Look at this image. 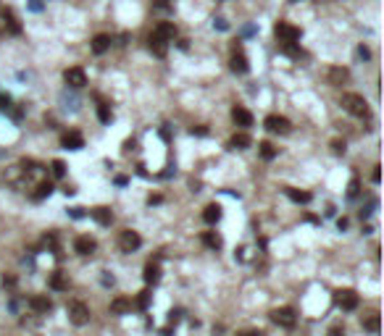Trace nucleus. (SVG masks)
<instances>
[{
  "instance_id": "1",
  "label": "nucleus",
  "mask_w": 384,
  "mask_h": 336,
  "mask_svg": "<svg viewBox=\"0 0 384 336\" xmlns=\"http://www.w3.org/2000/svg\"><path fill=\"white\" fill-rule=\"evenodd\" d=\"M340 102H342V108H345L350 116H358V118L369 116V102H366L363 95H355V92H345Z\"/></svg>"
},
{
  "instance_id": "2",
  "label": "nucleus",
  "mask_w": 384,
  "mask_h": 336,
  "mask_svg": "<svg viewBox=\"0 0 384 336\" xmlns=\"http://www.w3.org/2000/svg\"><path fill=\"white\" fill-rule=\"evenodd\" d=\"M274 34H277V40L282 45H295L300 40V29H297V26H292V24H287V21H279L277 26H274Z\"/></svg>"
},
{
  "instance_id": "3",
  "label": "nucleus",
  "mask_w": 384,
  "mask_h": 336,
  "mask_svg": "<svg viewBox=\"0 0 384 336\" xmlns=\"http://www.w3.org/2000/svg\"><path fill=\"white\" fill-rule=\"evenodd\" d=\"M140 245H142V237L137 234V231H132V229H126V231H121L118 234V250L121 252H134V250H140Z\"/></svg>"
},
{
  "instance_id": "4",
  "label": "nucleus",
  "mask_w": 384,
  "mask_h": 336,
  "mask_svg": "<svg viewBox=\"0 0 384 336\" xmlns=\"http://www.w3.org/2000/svg\"><path fill=\"white\" fill-rule=\"evenodd\" d=\"M69 321L74 326H87L90 323V307L85 302H71L69 305Z\"/></svg>"
},
{
  "instance_id": "5",
  "label": "nucleus",
  "mask_w": 384,
  "mask_h": 336,
  "mask_svg": "<svg viewBox=\"0 0 384 336\" xmlns=\"http://www.w3.org/2000/svg\"><path fill=\"white\" fill-rule=\"evenodd\" d=\"M271 321L277 326H282V329H292L297 318H295V310H292V307H277V310H271Z\"/></svg>"
},
{
  "instance_id": "6",
  "label": "nucleus",
  "mask_w": 384,
  "mask_h": 336,
  "mask_svg": "<svg viewBox=\"0 0 384 336\" xmlns=\"http://www.w3.org/2000/svg\"><path fill=\"white\" fill-rule=\"evenodd\" d=\"M334 302L342 307V310H355L358 307V294L353 292V289H340V292H334Z\"/></svg>"
},
{
  "instance_id": "7",
  "label": "nucleus",
  "mask_w": 384,
  "mask_h": 336,
  "mask_svg": "<svg viewBox=\"0 0 384 336\" xmlns=\"http://www.w3.org/2000/svg\"><path fill=\"white\" fill-rule=\"evenodd\" d=\"M63 82L69 84V87H74V89H82L87 84V74L82 71L79 66H74V69H66L63 71Z\"/></svg>"
},
{
  "instance_id": "8",
  "label": "nucleus",
  "mask_w": 384,
  "mask_h": 336,
  "mask_svg": "<svg viewBox=\"0 0 384 336\" xmlns=\"http://www.w3.org/2000/svg\"><path fill=\"white\" fill-rule=\"evenodd\" d=\"M266 129L274 134H287L289 132V121L285 116H269L266 118Z\"/></svg>"
},
{
  "instance_id": "9",
  "label": "nucleus",
  "mask_w": 384,
  "mask_h": 336,
  "mask_svg": "<svg viewBox=\"0 0 384 336\" xmlns=\"http://www.w3.org/2000/svg\"><path fill=\"white\" fill-rule=\"evenodd\" d=\"M248 58H245V53H242V48L240 45H234V53H232V71H237V74H248Z\"/></svg>"
},
{
  "instance_id": "10",
  "label": "nucleus",
  "mask_w": 384,
  "mask_h": 336,
  "mask_svg": "<svg viewBox=\"0 0 384 336\" xmlns=\"http://www.w3.org/2000/svg\"><path fill=\"white\" fill-rule=\"evenodd\" d=\"M326 79H329V84H334V87H342V84L350 79V71L342 69V66H334V69H329Z\"/></svg>"
},
{
  "instance_id": "11",
  "label": "nucleus",
  "mask_w": 384,
  "mask_h": 336,
  "mask_svg": "<svg viewBox=\"0 0 384 336\" xmlns=\"http://www.w3.org/2000/svg\"><path fill=\"white\" fill-rule=\"evenodd\" d=\"M61 145L66 147V150H82V147H85V139H82L79 132H69V134H63Z\"/></svg>"
},
{
  "instance_id": "12",
  "label": "nucleus",
  "mask_w": 384,
  "mask_h": 336,
  "mask_svg": "<svg viewBox=\"0 0 384 336\" xmlns=\"http://www.w3.org/2000/svg\"><path fill=\"white\" fill-rule=\"evenodd\" d=\"M29 307H32L34 313H48L50 307H53V302H50L48 294H34L32 300H29Z\"/></svg>"
},
{
  "instance_id": "13",
  "label": "nucleus",
  "mask_w": 384,
  "mask_h": 336,
  "mask_svg": "<svg viewBox=\"0 0 384 336\" xmlns=\"http://www.w3.org/2000/svg\"><path fill=\"white\" fill-rule=\"evenodd\" d=\"M232 121L237 126H242V129L253 126V116H250V110H245V108H234L232 110Z\"/></svg>"
},
{
  "instance_id": "14",
  "label": "nucleus",
  "mask_w": 384,
  "mask_h": 336,
  "mask_svg": "<svg viewBox=\"0 0 384 336\" xmlns=\"http://www.w3.org/2000/svg\"><path fill=\"white\" fill-rule=\"evenodd\" d=\"M95 239H90V237H77V242H74V250L79 252V255H93L95 252Z\"/></svg>"
},
{
  "instance_id": "15",
  "label": "nucleus",
  "mask_w": 384,
  "mask_h": 336,
  "mask_svg": "<svg viewBox=\"0 0 384 336\" xmlns=\"http://www.w3.org/2000/svg\"><path fill=\"white\" fill-rule=\"evenodd\" d=\"M148 42H150V50L158 55V58H166V53H169V42L166 40H161L158 34H150Z\"/></svg>"
},
{
  "instance_id": "16",
  "label": "nucleus",
  "mask_w": 384,
  "mask_h": 336,
  "mask_svg": "<svg viewBox=\"0 0 384 336\" xmlns=\"http://www.w3.org/2000/svg\"><path fill=\"white\" fill-rule=\"evenodd\" d=\"M153 34H158L161 40H174V37H177V26H174L171 21H163V24H158V29H155Z\"/></svg>"
},
{
  "instance_id": "17",
  "label": "nucleus",
  "mask_w": 384,
  "mask_h": 336,
  "mask_svg": "<svg viewBox=\"0 0 384 336\" xmlns=\"http://www.w3.org/2000/svg\"><path fill=\"white\" fill-rule=\"evenodd\" d=\"M108 48H111V37H108V34H97L93 40V53L95 55H103Z\"/></svg>"
},
{
  "instance_id": "18",
  "label": "nucleus",
  "mask_w": 384,
  "mask_h": 336,
  "mask_svg": "<svg viewBox=\"0 0 384 336\" xmlns=\"http://www.w3.org/2000/svg\"><path fill=\"white\" fill-rule=\"evenodd\" d=\"M129 310H132V302L126 300V297H116V300L111 302V313H116V315H124Z\"/></svg>"
},
{
  "instance_id": "19",
  "label": "nucleus",
  "mask_w": 384,
  "mask_h": 336,
  "mask_svg": "<svg viewBox=\"0 0 384 336\" xmlns=\"http://www.w3.org/2000/svg\"><path fill=\"white\" fill-rule=\"evenodd\" d=\"M93 218L100 223V226H111V221H113V216H111V210H108V208H95Z\"/></svg>"
},
{
  "instance_id": "20",
  "label": "nucleus",
  "mask_w": 384,
  "mask_h": 336,
  "mask_svg": "<svg viewBox=\"0 0 384 336\" xmlns=\"http://www.w3.org/2000/svg\"><path fill=\"white\" fill-rule=\"evenodd\" d=\"M253 142H250V137L245 134V132H240V134H234L232 139H229V147H234V150H245V147H250Z\"/></svg>"
},
{
  "instance_id": "21",
  "label": "nucleus",
  "mask_w": 384,
  "mask_h": 336,
  "mask_svg": "<svg viewBox=\"0 0 384 336\" xmlns=\"http://www.w3.org/2000/svg\"><path fill=\"white\" fill-rule=\"evenodd\" d=\"M203 221L205 223H218L221 221V208H218V205H208V208L203 210Z\"/></svg>"
},
{
  "instance_id": "22",
  "label": "nucleus",
  "mask_w": 384,
  "mask_h": 336,
  "mask_svg": "<svg viewBox=\"0 0 384 336\" xmlns=\"http://www.w3.org/2000/svg\"><path fill=\"white\" fill-rule=\"evenodd\" d=\"M158 278H161L158 263H148V265H145V281H148V284H158Z\"/></svg>"
},
{
  "instance_id": "23",
  "label": "nucleus",
  "mask_w": 384,
  "mask_h": 336,
  "mask_svg": "<svg viewBox=\"0 0 384 336\" xmlns=\"http://www.w3.org/2000/svg\"><path fill=\"white\" fill-rule=\"evenodd\" d=\"M287 197L292 202H300V205H308L310 202V194L308 192H300V189H287Z\"/></svg>"
},
{
  "instance_id": "24",
  "label": "nucleus",
  "mask_w": 384,
  "mask_h": 336,
  "mask_svg": "<svg viewBox=\"0 0 384 336\" xmlns=\"http://www.w3.org/2000/svg\"><path fill=\"white\" fill-rule=\"evenodd\" d=\"M3 21L8 24V32H11V34H19L21 32V26H19V21H16V16L11 11H3Z\"/></svg>"
},
{
  "instance_id": "25",
  "label": "nucleus",
  "mask_w": 384,
  "mask_h": 336,
  "mask_svg": "<svg viewBox=\"0 0 384 336\" xmlns=\"http://www.w3.org/2000/svg\"><path fill=\"white\" fill-rule=\"evenodd\" d=\"M50 286H53V289H58V292H63V289H69V281L63 278L61 270H56V273L50 276Z\"/></svg>"
},
{
  "instance_id": "26",
  "label": "nucleus",
  "mask_w": 384,
  "mask_h": 336,
  "mask_svg": "<svg viewBox=\"0 0 384 336\" xmlns=\"http://www.w3.org/2000/svg\"><path fill=\"white\" fill-rule=\"evenodd\" d=\"M203 242H205V245L211 247V250H218V247H221V237L213 234V231H205V234H203Z\"/></svg>"
},
{
  "instance_id": "27",
  "label": "nucleus",
  "mask_w": 384,
  "mask_h": 336,
  "mask_svg": "<svg viewBox=\"0 0 384 336\" xmlns=\"http://www.w3.org/2000/svg\"><path fill=\"white\" fill-rule=\"evenodd\" d=\"M261 158H266V161H274L277 158V147H274L271 142H261Z\"/></svg>"
},
{
  "instance_id": "28",
  "label": "nucleus",
  "mask_w": 384,
  "mask_h": 336,
  "mask_svg": "<svg viewBox=\"0 0 384 336\" xmlns=\"http://www.w3.org/2000/svg\"><path fill=\"white\" fill-rule=\"evenodd\" d=\"M50 192H53V184H50V181H42V184L37 186V192L32 194V197H34V200H45Z\"/></svg>"
},
{
  "instance_id": "29",
  "label": "nucleus",
  "mask_w": 384,
  "mask_h": 336,
  "mask_svg": "<svg viewBox=\"0 0 384 336\" xmlns=\"http://www.w3.org/2000/svg\"><path fill=\"white\" fill-rule=\"evenodd\" d=\"M363 329L371 331V334H377V331H379V315H371V318H366V321H363Z\"/></svg>"
},
{
  "instance_id": "30",
  "label": "nucleus",
  "mask_w": 384,
  "mask_h": 336,
  "mask_svg": "<svg viewBox=\"0 0 384 336\" xmlns=\"http://www.w3.org/2000/svg\"><path fill=\"white\" fill-rule=\"evenodd\" d=\"M97 118L103 121V124H111V110H108L105 102H100V105H97Z\"/></svg>"
},
{
  "instance_id": "31",
  "label": "nucleus",
  "mask_w": 384,
  "mask_h": 336,
  "mask_svg": "<svg viewBox=\"0 0 384 336\" xmlns=\"http://www.w3.org/2000/svg\"><path fill=\"white\" fill-rule=\"evenodd\" d=\"M53 176H56V179H63V176H66V163L53 161Z\"/></svg>"
},
{
  "instance_id": "32",
  "label": "nucleus",
  "mask_w": 384,
  "mask_h": 336,
  "mask_svg": "<svg viewBox=\"0 0 384 336\" xmlns=\"http://www.w3.org/2000/svg\"><path fill=\"white\" fill-rule=\"evenodd\" d=\"M148 305H150V292H140V297H137V307L145 310Z\"/></svg>"
},
{
  "instance_id": "33",
  "label": "nucleus",
  "mask_w": 384,
  "mask_h": 336,
  "mask_svg": "<svg viewBox=\"0 0 384 336\" xmlns=\"http://www.w3.org/2000/svg\"><path fill=\"white\" fill-rule=\"evenodd\" d=\"M358 189H361V181H358V179H350V184H347V194H350V197H355V194H358Z\"/></svg>"
},
{
  "instance_id": "34",
  "label": "nucleus",
  "mask_w": 384,
  "mask_h": 336,
  "mask_svg": "<svg viewBox=\"0 0 384 336\" xmlns=\"http://www.w3.org/2000/svg\"><path fill=\"white\" fill-rule=\"evenodd\" d=\"M5 108H11V95L0 89V110H5Z\"/></svg>"
},
{
  "instance_id": "35",
  "label": "nucleus",
  "mask_w": 384,
  "mask_h": 336,
  "mask_svg": "<svg viewBox=\"0 0 384 336\" xmlns=\"http://www.w3.org/2000/svg\"><path fill=\"white\" fill-rule=\"evenodd\" d=\"M213 26H216V29H221V32H226V29H229V24H226L224 18H216V21H213Z\"/></svg>"
},
{
  "instance_id": "36",
  "label": "nucleus",
  "mask_w": 384,
  "mask_h": 336,
  "mask_svg": "<svg viewBox=\"0 0 384 336\" xmlns=\"http://www.w3.org/2000/svg\"><path fill=\"white\" fill-rule=\"evenodd\" d=\"M358 58H363V61H369V58H371V53H369V48H363V45H361V48H358Z\"/></svg>"
},
{
  "instance_id": "37",
  "label": "nucleus",
  "mask_w": 384,
  "mask_h": 336,
  "mask_svg": "<svg viewBox=\"0 0 384 336\" xmlns=\"http://www.w3.org/2000/svg\"><path fill=\"white\" fill-rule=\"evenodd\" d=\"M332 150L340 155V153H345V142H332Z\"/></svg>"
},
{
  "instance_id": "38",
  "label": "nucleus",
  "mask_w": 384,
  "mask_h": 336,
  "mask_svg": "<svg viewBox=\"0 0 384 336\" xmlns=\"http://www.w3.org/2000/svg\"><path fill=\"white\" fill-rule=\"evenodd\" d=\"M192 134H197V137H205V134H208V129H205V126H195V129H192Z\"/></svg>"
},
{
  "instance_id": "39",
  "label": "nucleus",
  "mask_w": 384,
  "mask_h": 336,
  "mask_svg": "<svg viewBox=\"0 0 384 336\" xmlns=\"http://www.w3.org/2000/svg\"><path fill=\"white\" fill-rule=\"evenodd\" d=\"M371 181H374V184H379V181H382V173H379V166H377V168H374V173H371Z\"/></svg>"
},
{
  "instance_id": "40",
  "label": "nucleus",
  "mask_w": 384,
  "mask_h": 336,
  "mask_svg": "<svg viewBox=\"0 0 384 336\" xmlns=\"http://www.w3.org/2000/svg\"><path fill=\"white\" fill-rule=\"evenodd\" d=\"M85 213H82V208H71V218H82Z\"/></svg>"
},
{
  "instance_id": "41",
  "label": "nucleus",
  "mask_w": 384,
  "mask_h": 336,
  "mask_svg": "<svg viewBox=\"0 0 384 336\" xmlns=\"http://www.w3.org/2000/svg\"><path fill=\"white\" fill-rule=\"evenodd\" d=\"M3 284H8V286H13V284H16V278H13V276H3Z\"/></svg>"
}]
</instances>
